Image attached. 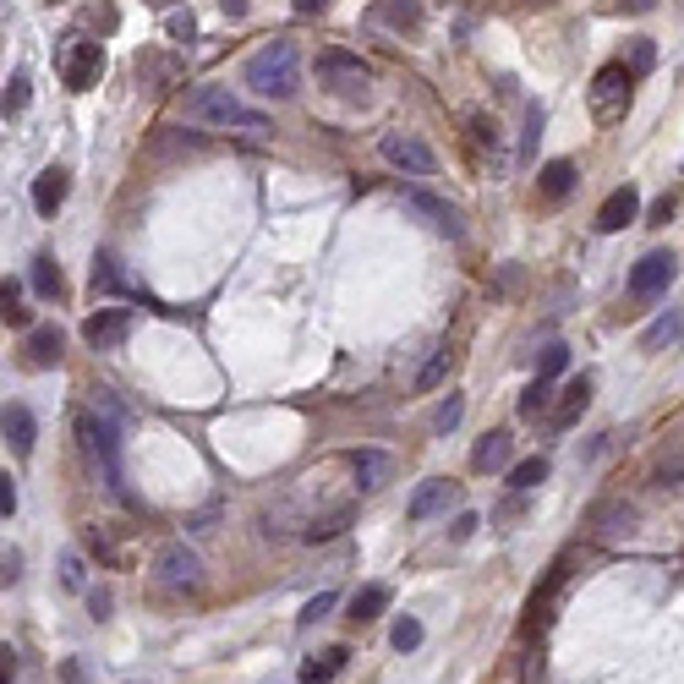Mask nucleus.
I'll use <instances>...</instances> for the list:
<instances>
[{
  "instance_id": "0eeeda50",
  "label": "nucleus",
  "mask_w": 684,
  "mask_h": 684,
  "mask_svg": "<svg viewBox=\"0 0 684 684\" xmlns=\"http://www.w3.org/2000/svg\"><path fill=\"white\" fill-rule=\"evenodd\" d=\"M99 72H104V44L72 39V44L61 50V83L72 88V94H88V88L99 83Z\"/></svg>"
},
{
  "instance_id": "a878e982",
  "label": "nucleus",
  "mask_w": 684,
  "mask_h": 684,
  "mask_svg": "<svg viewBox=\"0 0 684 684\" xmlns=\"http://www.w3.org/2000/svg\"><path fill=\"white\" fill-rule=\"evenodd\" d=\"M509 482H515L520 493L542 488V482H548V460H542V455H531V460H515V466H509Z\"/></svg>"
},
{
  "instance_id": "7c9ffc66",
  "label": "nucleus",
  "mask_w": 684,
  "mask_h": 684,
  "mask_svg": "<svg viewBox=\"0 0 684 684\" xmlns=\"http://www.w3.org/2000/svg\"><path fill=\"white\" fill-rule=\"evenodd\" d=\"M564 367H570V345H548L542 362H537V378H559Z\"/></svg>"
},
{
  "instance_id": "1a4fd4ad",
  "label": "nucleus",
  "mask_w": 684,
  "mask_h": 684,
  "mask_svg": "<svg viewBox=\"0 0 684 684\" xmlns=\"http://www.w3.org/2000/svg\"><path fill=\"white\" fill-rule=\"evenodd\" d=\"M674 280H679V258H674V252H646V258L630 269V296L635 301H657Z\"/></svg>"
},
{
  "instance_id": "4468645a",
  "label": "nucleus",
  "mask_w": 684,
  "mask_h": 684,
  "mask_svg": "<svg viewBox=\"0 0 684 684\" xmlns=\"http://www.w3.org/2000/svg\"><path fill=\"white\" fill-rule=\"evenodd\" d=\"M449 498H455V482H449V477H433V482H422V488L411 493L405 515H411V520H433L438 509H449Z\"/></svg>"
},
{
  "instance_id": "a19ab883",
  "label": "nucleus",
  "mask_w": 684,
  "mask_h": 684,
  "mask_svg": "<svg viewBox=\"0 0 684 684\" xmlns=\"http://www.w3.org/2000/svg\"><path fill=\"white\" fill-rule=\"evenodd\" d=\"M0 515H17V488H11V477H0Z\"/></svg>"
},
{
  "instance_id": "f257e3e1",
  "label": "nucleus",
  "mask_w": 684,
  "mask_h": 684,
  "mask_svg": "<svg viewBox=\"0 0 684 684\" xmlns=\"http://www.w3.org/2000/svg\"><path fill=\"white\" fill-rule=\"evenodd\" d=\"M187 115L197 126H225V132H247V137H269L274 121L263 110H247L230 88H197L187 99Z\"/></svg>"
},
{
  "instance_id": "423d86ee",
  "label": "nucleus",
  "mask_w": 684,
  "mask_h": 684,
  "mask_svg": "<svg viewBox=\"0 0 684 684\" xmlns=\"http://www.w3.org/2000/svg\"><path fill=\"white\" fill-rule=\"evenodd\" d=\"M630 83H635V72H624L619 61L602 66V72L591 77V115H597V121H619V115L630 110Z\"/></svg>"
},
{
  "instance_id": "37998d69",
  "label": "nucleus",
  "mask_w": 684,
  "mask_h": 684,
  "mask_svg": "<svg viewBox=\"0 0 684 684\" xmlns=\"http://www.w3.org/2000/svg\"><path fill=\"white\" fill-rule=\"evenodd\" d=\"M11 674H17V652H11V646H0V684H11Z\"/></svg>"
},
{
  "instance_id": "79ce46f5",
  "label": "nucleus",
  "mask_w": 684,
  "mask_h": 684,
  "mask_svg": "<svg viewBox=\"0 0 684 684\" xmlns=\"http://www.w3.org/2000/svg\"><path fill=\"white\" fill-rule=\"evenodd\" d=\"M477 526H482L477 515H460L455 526H449V537H455V542H466V537H471V531H477Z\"/></svg>"
},
{
  "instance_id": "6ab92c4d",
  "label": "nucleus",
  "mask_w": 684,
  "mask_h": 684,
  "mask_svg": "<svg viewBox=\"0 0 684 684\" xmlns=\"http://www.w3.org/2000/svg\"><path fill=\"white\" fill-rule=\"evenodd\" d=\"M575 165L570 159H548V165H542V176H537V187H542V197H553V203H559V197H570L575 192Z\"/></svg>"
},
{
  "instance_id": "f3484780",
  "label": "nucleus",
  "mask_w": 684,
  "mask_h": 684,
  "mask_svg": "<svg viewBox=\"0 0 684 684\" xmlns=\"http://www.w3.org/2000/svg\"><path fill=\"white\" fill-rule=\"evenodd\" d=\"M586 405H591V373L564 384V400H559V411H553V427H575L586 416Z\"/></svg>"
},
{
  "instance_id": "de8ad7c7",
  "label": "nucleus",
  "mask_w": 684,
  "mask_h": 684,
  "mask_svg": "<svg viewBox=\"0 0 684 684\" xmlns=\"http://www.w3.org/2000/svg\"><path fill=\"white\" fill-rule=\"evenodd\" d=\"M537 6H548V0H537Z\"/></svg>"
},
{
  "instance_id": "49530a36",
  "label": "nucleus",
  "mask_w": 684,
  "mask_h": 684,
  "mask_svg": "<svg viewBox=\"0 0 684 684\" xmlns=\"http://www.w3.org/2000/svg\"><path fill=\"white\" fill-rule=\"evenodd\" d=\"M148 6H154V11H165V6H170V0H148Z\"/></svg>"
},
{
  "instance_id": "ea45409f",
  "label": "nucleus",
  "mask_w": 684,
  "mask_h": 684,
  "mask_svg": "<svg viewBox=\"0 0 684 684\" xmlns=\"http://www.w3.org/2000/svg\"><path fill=\"white\" fill-rule=\"evenodd\" d=\"M668 219H674V197H657L652 214H646V225H668Z\"/></svg>"
},
{
  "instance_id": "c756f323",
  "label": "nucleus",
  "mask_w": 684,
  "mask_h": 684,
  "mask_svg": "<svg viewBox=\"0 0 684 684\" xmlns=\"http://www.w3.org/2000/svg\"><path fill=\"white\" fill-rule=\"evenodd\" d=\"M460 416H466V400H460V394H449V400L433 411V427H438V433H455Z\"/></svg>"
},
{
  "instance_id": "c85d7f7f",
  "label": "nucleus",
  "mask_w": 684,
  "mask_h": 684,
  "mask_svg": "<svg viewBox=\"0 0 684 684\" xmlns=\"http://www.w3.org/2000/svg\"><path fill=\"white\" fill-rule=\"evenodd\" d=\"M351 526V509H334V515H323V520H312L307 531H301V537L307 542H329V537H340V531Z\"/></svg>"
},
{
  "instance_id": "cd10ccee",
  "label": "nucleus",
  "mask_w": 684,
  "mask_h": 684,
  "mask_svg": "<svg viewBox=\"0 0 684 684\" xmlns=\"http://www.w3.org/2000/svg\"><path fill=\"white\" fill-rule=\"evenodd\" d=\"M548 405H553V378H537L520 394V416H548Z\"/></svg>"
},
{
  "instance_id": "2eb2a0df",
  "label": "nucleus",
  "mask_w": 684,
  "mask_h": 684,
  "mask_svg": "<svg viewBox=\"0 0 684 684\" xmlns=\"http://www.w3.org/2000/svg\"><path fill=\"white\" fill-rule=\"evenodd\" d=\"M351 471H356V488H384V482L394 477V460L384 455V449H356L351 455Z\"/></svg>"
},
{
  "instance_id": "72a5a7b5",
  "label": "nucleus",
  "mask_w": 684,
  "mask_h": 684,
  "mask_svg": "<svg viewBox=\"0 0 684 684\" xmlns=\"http://www.w3.org/2000/svg\"><path fill=\"white\" fill-rule=\"evenodd\" d=\"M444 373H449V351H438L433 362H427L422 373H416V389H422V394H427V389H438V378H444Z\"/></svg>"
},
{
  "instance_id": "f704fd0d",
  "label": "nucleus",
  "mask_w": 684,
  "mask_h": 684,
  "mask_svg": "<svg viewBox=\"0 0 684 684\" xmlns=\"http://www.w3.org/2000/svg\"><path fill=\"white\" fill-rule=\"evenodd\" d=\"M416 646H422V624L400 619V624H394V652H416Z\"/></svg>"
},
{
  "instance_id": "c9c22d12",
  "label": "nucleus",
  "mask_w": 684,
  "mask_h": 684,
  "mask_svg": "<svg viewBox=\"0 0 684 684\" xmlns=\"http://www.w3.org/2000/svg\"><path fill=\"white\" fill-rule=\"evenodd\" d=\"M334 602H340V597H334V591H318V597H312V602H307V608H301V619H296V624H301V630H307V624H318V619H323V613H329V608H334Z\"/></svg>"
},
{
  "instance_id": "bb28decb",
  "label": "nucleus",
  "mask_w": 684,
  "mask_h": 684,
  "mask_svg": "<svg viewBox=\"0 0 684 684\" xmlns=\"http://www.w3.org/2000/svg\"><path fill=\"white\" fill-rule=\"evenodd\" d=\"M679 329H684V318L679 312H663V318L652 323V329L641 334V351H657V345H668V340H679Z\"/></svg>"
},
{
  "instance_id": "e433bc0d",
  "label": "nucleus",
  "mask_w": 684,
  "mask_h": 684,
  "mask_svg": "<svg viewBox=\"0 0 684 684\" xmlns=\"http://www.w3.org/2000/svg\"><path fill=\"white\" fill-rule=\"evenodd\" d=\"M537 137H542V104H531L526 110V148H520V165L531 159V148H537Z\"/></svg>"
},
{
  "instance_id": "2f4dec72",
  "label": "nucleus",
  "mask_w": 684,
  "mask_h": 684,
  "mask_svg": "<svg viewBox=\"0 0 684 684\" xmlns=\"http://www.w3.org/2000/svg\"><path fill=\"white\" fill-rule=\"evenodd\" d=\"M652 61H657V44L652 39H630V72L646 77V72H652Z\"/></svg>"
},
{
  "instance_id": "393cba45",
  "label": "nucleus",
  "mask_w": 684,
  "mask_h": 684,
  "mask_svg": "<svg viewBox=\"0 0 684 684\" xmlns=\"http://www.w3.org/2000/svg\"><path fill=\"white\" fill-rule=\"evenodd\" d=\"M378 22H389V28H416V22H422V0H378Z\"/></svg>"
},
{
  "instance_id": "c03bdc74",
  "label": "nucleus",
  "mask_w": 684,
  "mask_h": 684,
  "mask_svg": "<svg viewBox=\"0 0 684 684\" xmlns=\"http://www.w3.org/2000/svg\"><path fill=\"white\" fill-rule=\"evenodd\" d=\"M657 0H613V11H652Z\"/></svg>"
},
{
  "instance_id": "4c0bfd02",
  "label": "nucleus",
  "mask_w": 684,
  "mask_h": 684,
  "mask_svg": "<svg viewBox=\"0 0 684 684\" xmlns=\"http://www.w3.org/2000/svg\"><path fill=\"white\" fill-rule=\"evenodd\" d=\"M192 33H197V22H192V11H170V39H181V44H187V39H192Z\"/></svg>"
},
{
  "instance_id": "58836bf2",
  "label": "nucleus",
  "mask_w": 684,
  "mask_h": 684,
  "mask_svg": "<svg viewBox=\"0 0 684 684\" xmlns=\"http://www.w3.org/2000/svg\"><path fill=\"white\" fill-rule=\"evenodd\" d=\"M61 581L72 586V591L83 586V559H77V553H61Z\"/></svg>"
},
{
  "instance_id": "a211bd4d",
  "label": "nucleus",
  "mask_w": 684,
  "mask_h": 684,
  "mask_svg": "<svg viewBox=\"0 0 684 684\" xmlns=\"http://www.w3.org/2000/svg\"><path fill=\"white\" fill-rule=\"evenodd\" d=\"M345 646H329V652H318V657H307L301 663V684H329V679H340L345 674Z\"/></svg>"
},
{
  "instance_id": "5701e85b",
  "label": "nucleus",
  "mask_w": 684,
  "mask_h": 684,
  "mask_svg": "<svg viewBox=\"0 0 684 684\" xmlns=\"http://www.w3.org/2000/svg\"><path fill=\"white\" fill-rule=\"evenodd\" d=\"M630 520H635V509H630V504H602L597 515H591V526H597V537H602V542H613L619 531H630Z\"/></svg>"
},
{
  "instance_id": "f8f14e48",
  "label": "nucleus",
  "mask_w": 684,
  "mask_h": 684,
  "mask_svg": "<svg viewBox=\"0 0 684 684\" xmlns=\"http://www.w3.org/2000/svg\"><path fill=\"white\" fill-rule=\"evenodd\" d=\"M66 187H72V176H66L61 165L39 170V176H33V214H39V219H55V208L66 203Z\"/></svg>"
},
{
  "instance_id": "39448f33",
  "label": "nucleus",
  "mask_w": 684,
  "mask_h": 684,
  "mask_svg": "<svg viewBox=\"0 0 684 684\" xmlns=\"http://www.w3.org/2000/svg\"><path fill=\"white\" fill-rule=\"evenodd\" d=\"M154 581L165 591H176V597H187V591L203 586V559H197L187 542H165L154 559Z\"/></svg>"
},
{
  "instance_id": "a18cd8bd",
  "label": "nucleus",
  "mask_w": 684,
  "mask_h": 684,
  "mask_svg": "<svg viewBox=\"0 0 684 684\" xmlns=\"http://www.w3.org/2000/svg\"><path fill=\"white\" fill-rule=\"evenodd\" d=\"M323 6H329V0H296V11H301V17H312V11H323Z\"/></svg>"
},
{
  "instance_id": "ddd939ff",
  "label": "nucleus",
  "mask_w": 684,
  "mask_h": 684,
  "mask_svg": "<svg viewBox=\"0 0 684 684\" xmlns=\"http://www.w3.org/2000/svg\"><path fill=\"white\" fill-rule=\"evenodd\" d=\"M405 208H411V214H422L427 225L444 230V236H460V214L444 203V197H433V192H405Z\"/></svg>"
},
{
  "instance_id": "aec40b11",
  "label": "nucleus",
  "mask_w": 684,
  "mask_h": 684,
  "mask_svg": "<svg viewBox=\"0 0 684 684\" xmlns=\"http://www.w3.org/2000/svg\"><path fill=\"white\" fill-rule=\"evenodd\" d=\"M33 291H39L44 301H61V296H66V274H61V263H55L50 252H39V258H33Z\"/></svg>"
},
{
  "instance_id": "412c9836",
  "label": "nucleus",
  "mask_w": 684,
  "mask_h": 684,
  "mask_svg": "<svg viewBox=\"0 0 684 684\" xmlns=\"http://www.w3.org/2000/svg\"><path fill=\"white\" fill-rule=\"evenodd\" d=\"M471 466L477 471H509V433H488L471 449Z\"/></svg>"
},
{
  "instance_id": "20e7f679",
  "label": "nucleus",
  "mask_w": 684,
  "mask_h": 684,
  "mask_svg": "<svg viewBox=\"0 0 684 684\" xmlns=\"http://www.w3.org/2000/svg\"><path fill=\"white\" fill-rule=\"evenodd\" d=\"M318 77H323V88L340 94V99H367V88H373L367 61H362V55H345V50L318 55Z\"/></svg>"
},
{
  "instance_id": "9d476101",
  "label": "nucleus",
  "mask_w": 684,
  "mask_h": 684,
  "mask_svg": "<svg viewBox=\"0 0 684 684\" xmlns=\"http://www.w3.org/2000/svg\"><path fill=\"white\" fill-rule=\"evenodd\" d=\"M126 334H132V312L126 307H99L94 318L83 323V340L94 345V351H121Z\"/></svg>"
},
{
  "instance_id": "b1692460",
  "label": "nucleus",
  "mask_w": 684,
  "mask_h": 684,
  "mask_svg": "<svg viewBox=\"0 0 684 684\" xmlns=\"http://www.w3.org/2000/svg\"><path fill=\"white\" fill-rule=\"evenodd\" d=\"M384 608H389V586H362V591L351 597V619H356V624L378 619Z\"/></svg>"
},
{
  "instance_id": "dca6fc26",
  "label": "nucleus",
  "mask_w": 684,
  "mask_h": 684,
  "mask_svg": "<svg viewBox=\"0 0 684 684\" xmlns=\"http://www.w3.org/2000/svg\"><path fill=\"white\" fill-rule=\"evenodd\" d=\"M61 329H55V323H39V329H28V345H22V351H28V367H55L61 362Z\"/></svg>"
},
{
  "instance_id": "6e6552de",
  "label": "nucleus",
  "mask_w": 684,
  "mask_h": 684,
  "mask_svg": "<svg viewBox=\"0 0 684 684\" xmlns=\"http://www.w3.org/2000/svg\"><path fill=\"white\" fill-rule=\"evenodd\" d=\"M378 154H384L394 170H405V176H433V170H438V154L422 143V137H411V132H384V137H378Z\"/></svg>"
},
{
  "instance_id": "4be33fe9",
  "label": "nucleus",
  "mask_w": 684,
  "mask_h": 684,
  "mask_svg": "<svg viewBox=\"0 0 684 684\" xmlns=\"http://www.w3.org/2000/svg\"><path fill=\"white\" fill-rule=\"evenodd\" d=\"M0 427H6V444L17 449V455H28V449H33V411H28V405H6V422H0Z\"/></svg>"
},
{
  "instance_id": "7ed1b4c3",
  "label": "nucleus",
  "mask_w": 684,
  "mask_h": 684,
  "mask_svg": "<svg viewBox=\"0 0 684 684\" xmlns=\"http://www.w3.org/2000/svg\"><path fill=\"white\" fill-rule=\"evenodd\" d=\"M77 433H83V449L94 455V466L104 471V488H110L115 498H126V482H121V438H115V411L104 405L99 411H88L83 422H77Z\"/></svg>"
},
{
  "instance_id": "473e14b6",
  "label": "nucleus",
  "mask_w": 684,
  "mask_h": 684,
  "mask_svg": "<svg viewBox=\"0 0 684 684\" xmlns=\"http://www.w3.org/2000/svg\"><path fill=\"white\" fill-rule=\"evenodd\" d=\"M28 110V72H11L6 77V115Z\"/></svg>"
},
{
  "instance_id": "9b49d317",
  "label": "nucleus",
  "mask_w": 684,
  "mask_h": 684,
  "mask_svg": "<svg viewBox=\"0 0 684 684\" xmlns=\"http://www.w3.org/2000/svg\"><path fill=\"white\" fill-rule=\"evenodd\" d=\"M635 214H641V192H635L630 181H624V187H619V192H608V203L597 208V230H602V236H613V230H624Z\"/></svg>"
},
{
  "instance_id": "f03ea898",
  "label": "nucleus",
  "mask_w": 684,
  "mask_h": 684,
  "mask_svg": "<svg viewBox=\"0 0 684 684\" xmlns=\"http://www.w3.org/2000/svg\"><path fill=\"white\" fill-rule=\"evenodd\" d=\"M247 88H252V94H263V99H291L296 88H301V55H296V44L291 39L263 44V50L247 61Z\"/></svg>"
}]
</instances>
